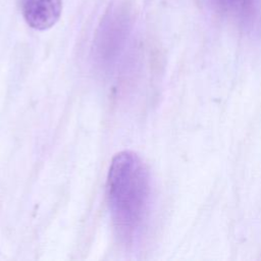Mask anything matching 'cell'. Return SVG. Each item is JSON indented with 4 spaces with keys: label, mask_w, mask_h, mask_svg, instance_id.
Segmentation results:
<instances>
[{
    "label": "cell",
    "mask_w": 261,
    "mask_h": 261,
    "mask_svg": "<svg viewBox=\"0 0 261 261\" xmlns=\"http://www.w3.org/2000/svg\"><path fill=\"white\" fill-rule=\"evenodd\" d=\"M19 8L25 22L34 30L45 31L60 18L62 0H19Z\"/></svg>",
    "instance_id": "cell-2"
},
{
    "label": "cell",
    "mask_w": 261,
    "mask_h": 261,
    "mask_svg": "<svg viewBox=\"0 0 261 261\" xmlns=\"http://www.w3.org/2000/svg\"><path fill=\"white\" fill-rule=\"evenodd\" d=\"M106 194L118 238L125 244H132L147 221L152 198L150 172L138 154L122 151L112 158Z\"/></svg>",
    "instance_id": "cell-1"
},
{
    "label": "cell",
    "mask_w": 261,
    "mask_h": 261,
    "mask_svg": "<svg viewBox=\"0 0 261 261\" xmlns=\"http://www.w3.org/2000/svg\"><path fill=\"white\" fill-rule=\"evenodd\" d=\"M217 8L243 22H251L256 14L257 0H213Z\"/></svg>",
    "instance_id": "cell-3"
}]
</instances>
